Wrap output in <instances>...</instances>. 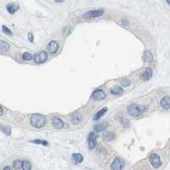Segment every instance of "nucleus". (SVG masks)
Returning <instances> with one entry per match:
<instances>
[{
  "mask_svg": "<svg viewBox=\"0 0 170 170\" xmlns=\"http://www.w3.org/2000/svg\"><path fill=\"white\" fill-rule=\"evenodd\" d=\"M22 162H23V161H20V160H15L13 162V168H14V169H16L18 170L20 169V168H22Z\"/></svg>",
  "mask_w": 170,
  "mask_h": 170,
  "instance_id": "nucleus-25",
  "label": "nucleus"
},
{
  "mask_svg": "<svg viewBox=\"0 0 170 170\" xmlns=\"http://www.w3.org/2000/svg\"><path fill=\"white\" fill-rule=\"evenodd\" d=\"M51 123H52L53 127L55 128H57V129H61L64 128V125H65L61 118H57V117H55L51 119Z\"/></svg>",
  "mask_w": 170,
  "mask_h": 170,
  "instance_id": "nucleus-10",
  "label": "nucleus"
},
{
  "mask_svg": "<svg viewBox=\"0 0 170 170\" xmlns=\"http://www.w3.org/2000/svg\"><path fill=\"white\" fill-rule=\"evenodd\" d=\"M131 84V81L130 79H128L127 77H125V78H123L122 81H121V85L123 86V87H125V88H127L128 87L129 85Z\"/></svg>",
  "mask_w": 170,
  "mask_h": 170,
  "instance_id": "nucleus-28",
  "label": "nucleus"
},
{
  "mask_svg": "<svg viewBox=\"0 0 170 170\" xmlns=\"http://www.w3.org/2000/svg\"><path fill=\"white\" fill-rule=\"evenodd\" d=\"M123 89L121 86H118V85H115L112 86L110 90V93L113 95H121L123 94Z\"/></svg>",
  "mask_w": 170,
  "mask_h": 170,
  "instance_id": "nucleus-16",
  "label": "nucleus"
},
{
  "mask_svg": "<svg viewBox=\"0 0 170 170\" xmlns=\"http://www.w3.org/2000/svg\"><path fill=\"white\" fill-rule=\"evenodd\" d=\"M108 127V123L106 122H102V123H99L95 124L94 126V129L95 132H104L105 130Z\"/></svg>",
  "mask_w": 170,
  "mask_h": 170,
  "instance_id": "nucleus-15",
  "label": "nucleus"
},
{
  "mask_svg": "<svg viewBox=\"0 0 170 170\" xmlns=\"http://www.w3.org/2000/svg\"><path fill=\"white\" fill-rule=\"evenodd\" d=\"M32 143H34V144H37V145H42V146H48L49 145V143H48L46 140H32Z\"/></svg>",
  "mask_w": 170,
  "mask_h": 170,
  "instance_id": "nucleus-26",
  "label": "nucleus"
},
{
  "mask_svg": "<svg viewBox=\"0 0 170 170\" xmlns=\"http://www.w3.org/2000/svg\"><path fill=\"white\" fill-rule=\"evenodd\" d=\"M97 144V134L95 132H90L88 136V146L90 150H93Z\"/></svg>",
  "mask_w": 170,
  "mask_h": 170,
  "instance_id": "nucleus-8",
  "label": "nucleus"
},
{
  "mask_svg": "<svg viewBox=\"0 0 170 170\" xmlns=\"http://www.w3.org/2000/svg\"><path fill=\"white\" fill-rule=\"evenodd\" d=\"M19 9L20 6L17 4H15V3H10V4L6 5V10L11 14L16 13L19 10Z\"/></svg>",
  "mask_w": 170,
  "mask_h": 170,
  "instance_id": "nucleus-12",
  "label": "nucleus"
},
{
  "mask_svg": "<svg viewBox=\"0 0 170 170\" xmlns=\"http://www.w3.org/2000/svg\"><path fill=\"white\" fill-rule=\"evenodd\" d=\"M2 31H3V33H5V34H7V35H10V36L12 35V32L10 31V29L8 28V27H7L6 26H5V25L2 26Z\"/></svg>",
  "mask_w": 170,
  "mask_h": 170,
  "instance_id": "nucleus-29",
  "label": "nucleus"
},
{
  "mask_svg": "<svg viewBox=\"0 0 170 170\" xmlns=\"http://www.w3.org/2000/svg\"><path fill=\"white\" fill-rule=\"evenodd\" d=\"M147 108L146 106H141L136 104H131L128 105L127 108L128 113L129 114V116H131L133 118H138L140 117L142 113H144Z\"/></svg>",
  "mask_w": 170,
  "mask_h": 170,
  "instance_id": "nucleus-2",
  "label": "nucleus"
},
{
  "mask_svg": "<svg viewBox=\"0 0 170 170\" xmlns=\"http://www.w3.org/2000/svg\"><path fill=\"white\" fill-rule=\"evenodd\" d=\"M119 121H120L121 124H122L123 126H124L125 128H128L129 127V125H130L129 121L128 120L127 118H123V117H121V118H119Z\"/></svg>",
  "mask_w": 170,
  "mask_h": 170,
  "instance_id": "nucleus-24",
  "label": "nucleus"
},
{
  "mask_svg": "<svg viewBox=\"0 0 170 170\" xmlns=\"http://www.w3.org/2000/svg\"><path fill=\"white\" fill-rule=\"evenodd\" d=\"M55 2H57V3H60V2H62V1H64V0H55Z\"/></svg>",
  "mask_w": 170,
  "mask_h": 170,
  "instance_id": "nucleus-33",
  "label": "nucleus"
},
{
  "mask_svg": "<svg viewBox=\"0 0 170 170\" xmlns=\"http://www.w3.org/2000/svg\"><path fill=\"white\" fill-rule=\"evenodd\" d=\"M3 114H4V108H3V106L1 105V106H0V115L2 116Z\"/></svg>",
  "mask_w": 170,
  "mask_h": 170,
  "instance_id": "nucleus-31",
  "label": "nucleus"
},
{
  "mask_svg": "<svg viewBox=\"0 0 170 170\" xmlns=\"http://www.w3.org/2000/svg\"><path fill=\"white\" fill-rule=\"evenodd\" d=\"M116 138V134L113 132H107L104 134V139L106 141H112Z\"/></svg>",
  "mask_w": 170,
  "mask_h": 170,
  "instance_id": "nucleus-21",
  "label": "nucleus"
},
{
  "mask_svg": "<svg viewBox=\"0 0 170 170\" xmlns=\"http://www.w3.org/2000/svg\"><path fill=\"white\" fill-rule=\"evenodd\" d=\"M71 158L75 163H81L83 161V156L80 153H73L71 156Z\"/></svg>",
  "mask_w": 170,
  "mask_h": 170,
  "instance_id": "nucleus-19",
  "label": "nucleus"
},
{
  "mask_svg": "<svg viewBox=\"0 0 170 170\" xmlns=\"http://www.w3.org/2000/svg\"><path fill=\"white\" fill-rule=\"evenodd\" d=\"M9 49H10V44L7 42L1 40L0 41V50H1V52H7Z\"/></svg>",
  "mask_w": 170,
  "mask_h": 170,
  "instance_id": "nucleus-20",
  "label": "nucleus"
},
{
  "mask_svg": "<svg viewBox=\"0 0 170 170\" xmlns=\"http://www.w3.org/2000/svg\"><path fill=\"white\" fill-rule=\"evenodd\" d=\"M2 132H4L6 135H10L11 134V128L10 126H2L1 127Z\"/></svg>",
  "mask_w": 170,
  "mask_h": 170,
  "instance_id": "nucleus-27",
  "label": "nucleus"
},
{
  "mask_svg": "<svg viewBox=\"0 0 170 170\" xmlns=\"http://www.w3.org/2000/svg\"><path fill=\"white\" fill-rule=\"evenodd\" d=\"M124 168V161L120 157H115L111 163L112 170H123Z\"/></svg>",
  "mask_w": 170,
  "mask_h": 170,
  "instance_id": "nucleus-6",
  "label": "nucleus"
},
{
  "mask_svg": "<svg viewBox=\"0 0 170 170\" xmlns=\"http://www.w3.org/2000/svg\"><path fill=\"white\" fill-rule=\"evenodd\" d=\"M166 1H167V3L170 5V0H166Z\"/></svg>",
  "mask_w": 170,
  "mask_h": 170,
  "instance_id": "nucleus-34",
  "label": "nucleus"
},
{
  "mask_svg": "<svg viewBox=\"0 0 170 170\" xmlns=\"http://www.w3.org/2000/svg\"><path fill=\"white\" fill-rule=\"evenodd\" d=\"M149 162L154 168H158L162 165V161H161L160 156H158L156 153H151V155L149 156Z\"/></svg>",
  "mask_w": 170,
  "mask_h": 170,
  "instance_id": "nucleus-5",
  "label": "nucleus"
},
{
  "mask_svg": "<svg viewBox=\"0 0 170 170\" xmlns=\"http://www.w3.org/2000/svg\"><path fill=\"white\" fill-rule=\"evenodd\" d=\"M47 49L49 52L50 53V54H52V55H54V54H55V53L58 51V49H59V43H58L57 41L52 40V41H50V42H49Z\"/></svg>",
  "mask_w": 170,
  "mask_h": 170,
  "instance_id": "nucleus-9",
  "label": "nucleus"
},
{
  "mask_svg": "<svg viewBox=\"0 0 170 170\" xmlns=\"http://www.w3.org/2000/svg\"><path fill=\"white\" fill-rule=\"evenodd\" d=\"M32 59H33V56L31 53L24 52L23 54H22V60L25 61H31Z\"/></svg>",
  "mask_w": 170,
  "mask_h": 170,
  "instance_id": "nucleus-22",
  "label": "nucleus"
},
{
  "mask_svg": "<svg viewBox=\"0 0 170 170\" xmlns=\"http://www.w3.org/2000/svg\"><path fill=\"white\" fill-rule=\"evenodd\" d=\"M107 111H108L107 107H103L102 109H100V110H99V111L95 114V116H94L93 119H94L95 121H98V120H99L100 118L104 116L105 114L107 112Z\"/></svg>",
  "mask_w": 170,
  "mask_h": 170,
  "instance_id": "nucleus-17",
  "label": "nucleus"
},
{
  "mask_svg": "<svg viewBox=\"0 0 170 170\" xmlns=\"http://www.w3.org/2000/svg\"><path fill=\"white\" fill-rule=\"evenodd\" d=\"M48 59V53L45 50L38 51L37 52L34 56H33V61L36 64H42L47 61Z\"/></svg>",
  "mask_w": 170,
  "mask_h": 170,
  "instance_id": "nucleus-3",
  "label": "nucleus"
},
{
  "mask_svg": "<svg viewBox=\"0 0 170 170\" xmlns=\"http://www.w3.org/2000/svg\"><path fill=\"white\" fill-rule=\"evenodd\" d=\"M22 170H32V164L29 161L25 160L22 162Z\"/></svg>",
  "mask_w": 170,
  "mask_h": 170,
  "instance_id": "nucleus-23",
  "label": "nucleus"
},
{
  "mask_svg": "<svg viewBox=\"0 0 170 170\" xmlns=\"http://www.w3.org/2000/svg\"><path fill=\"white\" fill-rule=\"evenodd\" d=\"M91 98L95 100H97V101H101L106 98V94L102 90H95L92 93Z\"/></svg>",
  "mask_w": 170,
  "mask_h": 170,
  "instance_id": "nucleus-7",
  "label": "nucleus"
},
{
  "mask_svg": "<svg viewBox=\"0 0 170 170\" xmlns=\"http://www.w3.org/2000/svg\"><path fill=\"white\" fill-rule=\"evenodd\" d=\"M152 75H153V70H152V68H151V67H146V68L143 71V72H142L141 77L143 80L147 81L151 78V77H152Z\"/></svg>",
  "mask_w": 170,
  "mask_h": 170,
  "instance_id": "nucleus-13",
  "label": "nucleus"
},
{
  "mask_svg": "<svg viewBox=\"0 0 170 170\" xmlns=\"http://www.w3.org/2000/svg\"><path fill=\"white\" fill-rule=\"evenodd\" d=\"M143 59H144V61L146 62H149V63H151L154 61V57H153V55L151 54V51H145L144 52V55H143Z\"/></svg>",
  "mask_w": 170,
  "mask_h": 170,
  "instance_id": "nucleus-18",
  "label": "nucleus"
},
{
  "mask_svg": "<svg viewBox=\"0 0 170 170\" xmlns=\"http://www.w3.org/2000/svg\"><path fill=\"white\" fill-rule=\"evenodd\" d=\"M83 121V116L81 115L79 112H74L73 114H71V122L75 125L79 124Z\"/></svg>",
  "mask_w": 170,
  "mask_h": 170,
  "instance_id": "nucleus-14",
  "label": "nucleus"
},
{
  "mask_svg": "<svg viewBox=\"0 0 170 170\" xmlns=\"http://www.w3.org/2000/svg\"><path fill=\"white\" fill-rule=\"evenodd\" d=\"M30 123L33 127L36 128H41L44 127L47 123V119L45 116L41 115V114H33L30 118Z\"/></svg>",
  "mask_w": 170,
  "mask_h": 170,
  "instance_id": "nucleus-1",
  "label": "nucleus"
},
{
  "mask_svg": "<svg viewBox=\"0 0 170 170\" xmlns=\"http://www.w3.org/2000/svg\"><path fill=\"white\" fill-rule=\"evenodd\" d=\"M27 38H28L29 41H30V42H33V33H28V35H27Z\"/></svg>",
  "mask_w": 170,
  "mask_h": 170,
  "instance_id": "nucleus-30",
  "label": "nucleus"
},
{
  "mask_svg": "<svg viewBox=\"0 0 170 170\" xmlns=\"http://www.w3.org/2000/svg\"><path fill=\"white\" fill-rule=\"evenodd\" d=\"M160 105L162 108L168 110L170 109V96L165 95L160 99Z\"/></svg>",
  "mask_w": 170,
  "mask_h": 170,
  "instance_id": "nucleus-11",
  "label": "nucleus"
},
{
  "mask_svg": "<svg viewBox=\"0 0 170 170\" xmlns=\"http://www.w3.org/2000/svg\"><path fill=\"white\" fill-rule=\"evenodd\" d=\"M4 170H12V168L10 167H9V166H7V167H5V168H4Z\"/></svg>",
  "mask_w": 170,
  "mask_h": 170,
  "instance_id": "nucleus-32",
  "label": "nucleus"
},
{
  "mask_svg": "<svg viewBox=\"0 0 170 170\" xmlns=\"http://www.w3.org/2000/svg\"><path fill=\"white\" fill-rule=\"evenodd\" d=\"M104 14V10H90L88 12H86L83 14V18L84 19H95V18H98L100 17Z\"/></svg>",
  "mask_w": 170,
  "mask_h": 170,
  "instance_id": "nucleus-4",
  "label": "nucleus"
}]
</instances>
